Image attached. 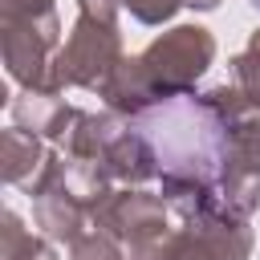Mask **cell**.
I'll return each mask as SVG.
<instances>
[{
	"mask_svg": "<svg viewBox=\"0 0 260 260\" xmlns=\"http://www.w3.org/2000/svg\"><path fill=\"white\" fill-rule=\"evenodd\" d=\"M248 4H252V8H256V12H260V0H248Z\"/></svg>",
	"mask_w": 260,
	"mask_h": 260,
	"instance_id": "obj_17",
	"label": "cell"
},
{
	"mask_svg": "<svg viewBox=\"0 0 260 260\" xmlns=\"http://www.w3.org/2000/svg\"><path fill=\"white\" fill-rule=\"evenodd\" d=\"M65 45L61 32V16H0V53H4V69L20 89H41V93H57L53 89V61Z\"/></svg>",
	"mask_w": 260,
	"mask_h": 260,
	"instance_id": "obj_4",
	"label": "cell"
},
{
	"mask_svg": "<svg viewBox=\"0 0 260 260\" xmlns=\"http://www.w3.org/2000/svg\"><path fill=\"white\" fill-rule=\"evenodd\" d=\"M215 61V37L203 24H175L162 37H154L138 57H122L114 77L102 85L106 110L122 118H138L162 98L195 93V81Z\"/></svg>",
	"mask_w": 260,
	"mask_h": 260,
	"instance_id": "obj_2",
	"label": "cell"
},
{
	"mask_svg": "<svg viewBox=\"0 0 260 260\" xmlns=\"http://www.w3.org/2000/svg\"><path fill=\"white\" fill-rule=\"evenodd\" d=\"M53 0H0V16H49Z\"/></svg>",
	"mask_w": 260,
	"mask_h": 260,
	"instance_id": "obj_14",
	"label": "cell"
},
{
	"mask_svg": "<svg viewBox=\"0 0 260 260\" xmlns=\"http://www.w3.org/2000/svg\"><path fill=\"white\" fill-rule=\"evenodd\" d=\"M49 150H53V146H49L45 138L20 130V126L0 130V175H4V183H12V187H28V183L41 175Z\"/></svg>",
	"mask_w": 260,
	"mask_h": 260,
	"instance_id": "obj_9",
	"label": "cell"
},
{
	"mask_svg": "<svg viewBox=\"0 0 260 260\" xmlns=\"http://www.w3.org/2000/svg\"><path fill=\"white\" fill-rule=\"evenodd\" d=\"M203 93L228 122L232 167L248 171V175H260V106H252L236 85H215V89H203Z\"/></svg>",
	"mask_w": 260,
	"mask_h": 260,
	"instance_id": "obj_7",
	"label": "cell"
},
{
	"mask_svg": "<svg viewBox=\"0 0 260 260\" xmlns=\"http://www.w3.org/2000/svg\"><path fill=\"white\" fill-rule=\"evenodd\" d=\"M187 8H199V12H211V8H219V0H187Z\"/></svg>",
	"mask_w": 260,
	"mask_h": 260,
	"instance_id": "obj_16",
	"label": "cell"
},
{
	"mask_svg": "<svg viewBox=\"0 0 260 260\" xmlns=\"http://www.w3.org/2000/svg\"><path fill=\"white\" fill-rule=\"evenodd\" d=\"M93 223L110 232L126 248V256H142L171 232V207L162 195H150L142 187H122L98 207Z\"/></svg>",
	"mask_w": 260,
	"mask_h": 260,
	"instance_id": "obj_5",
	"label": "cell"
},
{
	"mask_svg": "<svg viewBox=\"0 0 260 260\" xmlns=\"http://www.w3.org/2000/svg\"><path fill=\"white\" fill-rule=\"evenodd\" d=\"M98 167H102L114 183H122V187H142V183L158 179V154H154L150 138H146L130 118H122V122L114 126V134H110L106 146H102Z\"/></svg>",
	"mask_w": 260,
	"mask_h": 260,
	"instance_id": "obj_6",
	"label": "cell"
},
{
	"mask_svg": "<svg viewBox=\"0 0 260 260\" xmlns=\"http://www.w3.org/2000/svg\"><path fill=\"white\" fill-rule=\"evenodd\" d=\"M118 0H77V16H93V20H110L118 24Z\"/></svg>",
	"mask_w": 260,
	"mask_h": 260,
	"instance_id": "obj_15",
	"label": "cell"
},
{
	"mask_svg": "<svg viewBox=\"0 0 260 260\" xmlns=\"http://www.w3.org/2000/svg\"><path fill=\"white\" fill-rule=\"evenodd\" d=\"M138 24H146V28H158V24H167V20H175V12L187 4V0H118Z\"/></svg>",
	"mask_w": 260,
	"mask_h": 260,
	"instance_id": "obj_13",
	"label": "cell"
},
{
	"mask_svg": "<svg viewBox=\"0 0 260 260\" xmlns=\"http://www.w3.org/2000/svg\"><path fill=\"white\" fill-rule=\"evenodd\" d=\"M0 260H57V248L49 236H37L20 223L16 211H4L0 228Z\"/></svg>",
	"mask_w": 260,
	"mask_h": 260,
	"instance_id": "obj_10",
	"label": "cell"
},
{
	"mask_svg": "<svg viewBox=\"0 0 260 260\" xmlns=\"http://www.w3.org/2000/svg\"><path fill=\"white\" fill-rule=\"evenodd\" d=\"M8 110H12V126H20L53 146L65 142V134L73 130V122L81 114V106H69L61 93H41V89H20L8 102Z\"/></svg>",
	"mask_w": 260,
	"mask_h": 260,
	"instance_id": "obj_8",
	"label": "cell"
},
{
	"mask_svg": "<svg viewBox=\"0 0 260 260\" xmlns=\"http://www.w3.org/2000/svg\"><path fill=\"white\" fill-rule=\"evenodd\" d=\"M69 248V260H126V248L110 236V232H102L98 223H89L73 244H65Z\"/></svg>",
	"mask_w": 260,
	"mask_h": 260,
	"instance_id": "obj_12",
	"label": "cell"
},
{
	"mask_svg": "<svg viewBox=\"0 0 260 260\" xmlns=\"http://www.w3.org/2000/svg\"><path fill=\"white\" fill-rule=\"evenodd\" d=\"M134 126L150 138L158 154V179L219 191L223 175L232 171V134L223 114L207 102V93L162 98L158 106L138 114Z\"/></svg>",
	"mask_w": 260,
	"mask_h": 260,
	"instance_id": "obj_1",
	"label": "cell"
},
{
	"mask_svg": "<svg viewBox=\"0 0 260 260\" xmlns=\"http://www.w3.org/2000/svg\"><path fill=\"white\" fill-rule=\"evenodd\" d=\"M228 85H236L252 106H260V28L248 37V45L228 61Z\"/></svg>",
	"mask_w": 260,
	"mask_h": 260,
	"instance_id": "obj_11",
	"label": "cell"
},
{
	"mask_svg": "<svg viewBox=\"0 0 260 260\" xmlns=\"http://www.w3.org/2000/svg\"><path fill=\"white\" fill-rule=\"evenodd\" d=\"M126 49H122V32L110 20H93V16H77L57 61H53V89L65 93L73 89H89L102 93V85L114 77V69L122 65Z\"/></svg>",
	"mask_w": 260,
	"mask_h": 260,
	"instance_id": "obj_3",
	"label": "cell"
}]
</instances>
